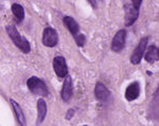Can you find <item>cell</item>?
Returning a JSON list of instances; mask_svg holds the SVG:
<instances>
[{
    "label": "cell",
    "instance_id": "obj_12",
    "mask_svg": "<svg viewBox=\"0 0 159 126\" xmlns=\"http://www.w3.org/2000/svg\"><path fill=\"white\" fill-rule=\"evenodd\" d=\"M10 104H11V107L13 109V112H14L15 117H16V120L18 122L19 125L24 126L27 124L25 122V117L24 115V111H22L21 107L19 106V104L16 101H14L13 99H10Z\"/></svg>",
    "mask_w": 159,
    "mask_h": 126
},
{
    "label": "cell",
    "instance_id": "obj_3",
    "mask_svg": "<svg viewBox=\"0 0 159 126\" xmlns=\"http://www.w3.org/2000/svg\"><path fill=\"white\" fill-rule=\"evenodd\" d=\"M148 43V36L142 37L140 39L138 46L136 47L134 52H133V54H132V56H130V63H132L133 65H138V64H140L141 60L143 58V54H144L145 50H147Z\"/></svg>",
    "mask_w": 159,
    "mask_h": 126
},
{
    "label": "cell",
    "instance_id": "obj_2",
    "mask_svg": "<svg viewBox=\"0 0 159 126\" xmlns=\"http://www.w3.org/2000/svg\"><path fill=\"white\" fill-rule=\"evenodd\" d=\"M27 86L33 94L42 97L49 96V90H48L47 85L45 84L43 79H40L37 76H31L30 79H28Z\"/></svg>",
    "mask_w": 159,
    "mask_h": 126
},
{
    "label": "cell",
    "instance_id": "obj_1",
    "mask_svg": "<svg viewBox=\"0 0 159 126\" xmlns=\"http://www.w3.org/2000/svg\"><path fill=\"white\" fill-rule=\"evenodd\" d=\"M6 31H7V35H9V37L11 38L13 43H14L22 53L28 54L31 51L30 43L28 42L27 38L20 35V33L18 32V30L16 29L15 25H6Z\"/></svg>",
    "mask_w": 159,
    "mask_h": 126
},
{
    "label": "cell",
    "instance_id": "obj_13",
    "mask_svg": "<svg viewBox=\"0 0 159 126\" xmlns=\"http://www.w3.org/2000/svg\"><path fill=\"white\" fill-rule=\"evenodd\" d=\"M144 60L148 61V64H153L159 60V49L156 46H150L148 50H145L144 54Z\"/></svg>",
    "mask_w": 159,
    "mask_h": 126
},
{
    "label": "cell",
    "instance_id": "obj_6",
    "mask_svg": "<svg viewBox=\"0 0 159 126\" xmlns=\"http://www.w3.org/2000/svg\"><path fill=\"white\" fill-rule=\"evenodd\" d=\"M125 40H126V31L123 29L119 30L116 34H115L114 38H112L111 46H110L111 50L116 53L122 51L125 47Z\"/></svg>",
    "mask_w": 159,
    "mask_h": 126
},
{
    "label": "cell",
    "instance_id": "obj_4",
    "mask_svg": "<svg viewBox=\"0 0 159 126\" xmlns=\"http://www.w3.org/2000/svg\"><path fill=\"white\" fill-rule=\"evenodd\" d=\"M53 69L58 79H65L68 75V66L64 56H55L53 58Z\"/></svg>",
    "mask_w": 159,
    "mask_h": 126
},
{
    "label": "cell",
    "instance_id": "obj_9",
    "mask_svg": "<svg viewBox=\"0 0 159 126\" xmlns=\"http://www.w3.org/2000/svg\"><path fill=\"white\" fill-rule=\"evenodd\" d=\"M94 97L98 101L105 102L109 99L110 97V91L107 89V87L105 86L103 83H97L96 87H94Z\"/></svg>",
    "mask_w": 159,
    "mask_h": 126
},
{
    "label": "cell",
    "instance_id": "obj_15",
    "mask_svg": "<svg viewBox=\"0 0 159 126\" xmlns=\"http://www.w3.org/2000/svg\"><path fill=\"white\" fill-rule=\"evenodd\" d=\"M12 13L15 17V21L17 24H21L22 20L25 19V9L21 4L19 3H13L12 4Z\"/></svg>",
    "mask_w": 159,
    "mask_h": 126
},
{
    "label": "cell",
    "instance_id": "obj_18",
    "mask_svg": "<svg viewBox=\"0 0 159 126\" xmlns=\"http://www.w3.org/2000/svg\"><path fill=\"white\" fill-rule=\"evenodd\" d=\"M141 4H142V0H132V6L134 7L136 10H139Z\"/></svg>",
    "mask_w": 159,
    "mask_h": 126
},
{
    "label": "cell",
    "instance_id": "obj_8",
    "mask_svg": "<svg viewBox=\"0 0 159 126\" xmlns=\"http://www.w3.org/2000/svg\"><path fill=\"white\" fill-rule=\"evenodd\" d=\"M73 94V86H72V79L71 76L67 75L65 78V81L63 83V88L61 91V97L64 102L68 103Z\"/></svg>",
    "mask_w": 159,
    "mask_h": 126
},
{
    "label": "cell",
    "instance_id": "obj_16",
    "mask_svg": "<svg viewBox=\"0 0 159 126\" xmlns=\"http://www.w3.org/2000/svg\"><path fill=\"white\" fill-rule=\"evenodd\" d=\"M74 40H75L76 46H79V47H84V46H85V43H86V37L84 34L79 33V34L74 37Z\"/></svg>",
    "mask_w": 159,
    "mask_h": 126
},
{
    "label": "cell",
    "instance_id": "obj_5",
    "mask_svg": "<svg viewBox=\"0 0 159 126\" xmlns=\"http://www.w3.org/2000/svg\"><path fill=\"white\" fill-rule=\"evenodd\" d=\"M43 45H45L46 47L53 48L57 45L58 43V35L57 32L53 29V28H46L43 32V37H42Z\"/></svg>",
    "mask_w": 159,
    "mask_h": 126
},
{
    "label": "cell",
    "instance_id": "obj_7",
    "mask_svg": "<svg viewBox=\"0 0 159 126\" xmlns=\"http://www.w3.org/2000/svg\"><path fill=\"white\" fill-rule=\"evenodd\" d=\"M124 12H125V17H124L125 25H126V27H130V25H134L136 20L138 19L139 10H136L132 4H125Z\"/></svg>",
    "mask_w": 159,
    "mask_h": 126
},
{
    "label": "cell",
    "instance_id": "obj_10",
    "mask_svg": "<svg viewBox=\"0 0 159 126\" xmlns=\"http://www.w3.org/2000/svg\"><path fill=\"white\" fill-rule=\"evenodd\" d=\"M140 96V85L139 82H133L129 85V87L125 90V99L129 102L135 101Z\"/></svg>",
    "mask_w": 159,
    "mask_h": 126
},
{
    "label": "cell",
    "instance_id": "obj_11",
    "mask_svg": "<svg viewBox=\"0 0 159 126\" xmlns=\"http://www.w3.org/2000/svg\"><path fill=\"white\" fill-rule=\"evenodd\" d=\"M63 22H64V25L66 27V29L71 33V35H72L73 37H75L80 33V25L73 17L65 16L63 18Z\"/></svg>",
    "mask_w": 159,
    "mask_h": 126
},
{
    "label": "cell",
    "instance_id": "obj_19",
    "mask_svg": "<svg viewBox=\"0 0 159 126\" xmlns=\"http://www.w3.org/2000/svg\"><path fill=\"white\" fill-rule=\"evenodd\" d=\"M74 109H72V108H71V109H69L68 111H67V114H66V120H71L72 119V117L74 115Z\"/></svg>",
    "mask_w": 159,
    "mask_h": 126
},
{
    "label": "cell",
    "instance_id": "obj_14",
    "mask_svg": "<svg viewBox=\"0 0 159 126\" xmlns=\"http://www.w3.org/2000/svg\"><path fill=\"white\" fill-rule=\"evenodd\" d=\"M46 115H47V104L43 99H39L37 101V124L43 122Z\"/></svg>",
    "mask_w": 159,
    "mask_h": 126
},
{
    "label": "cell",
    "instance_id": "obj_17",
    "mask_svg": "<svg viewBox=\"0 0 159 126\" xmlns=\"http://www.w3.org/2000/svg\"><path fill=\"white\" fill-rule=\"evenodd\" d=\"M87 1L89 2V4H90L93 9H98L100 3L102 2V0H87Z\"/></svg>",
    "mask_w": 159,
    "mask_h": 126
}]
</instances>
